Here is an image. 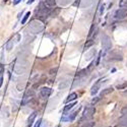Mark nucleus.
<instances>
[{
	"label": "nucleus",
	"mask_w": 127,
	"mask_h": 127,
	"mask_svg": "<svg viewBox=\"0 0 127 127\" xmlns=\"http://www.w3.org/2000/svg\"><path fill=\"white\" fill-rule=\"evenodd\" d=\"M50 8L48 6H46V4L44 2H41L39 4V6L37 7V10H36V15L40 19H46V17L50 14Z\"/></svg>",
	"instance_id": "1"
},
{
	"label": "nucleus",
	"mask_w": 127,
	"mask_h": 127,
	"mask_svg": "<svg viewBox=\"0 0 127 127\" xmlns=\"http://www.w3.org/2000/svg\"><path fill=\"white\" fill-rule=\"evenodd\" d=\"M95 113H96V109H95V107H88V108H85L83 113V115H81V117H80V119H79V122L89 121L94 117Z\"/></svg>",
	"instance_id": "2"
},
{
	"label": "nucleus",
	"mask_w": 127,
	"mask_h": 127,
	"mask_svg": "<svg viewBox=\"0 0 127 127\" xmlns=\"http://www.w3.org/2000/svg\"><path fill=\"white\" fill-rule=\"evenodd\" d=\"M29 30L33 34H39L44 30V25L40 20H32L29 25Z\"/></svg>",
	"instance_id": "3"
},
{
	"label": "nucleus",
	"mask_w": 127,
	"mask_h": 127,
	"mask_svg": "<svg viewBox=\"0 0 127 127\" xmlns=\"http://www.w3.org/2000/svg\"><path fill=\"white\" fill-rule=\"evenodd\" d=\"M101 44H102V47L104 49V51H110L112 49V41H111V38L109 37L108 35L106 34H103L102 37H101Z\"/></svg>",
	"instance_id": "4"
},
{
	"label": "nucleus",
	"mask_w": 127,
	"mask_h": 127,
	"mask_svg": "<svg viewBox=\"0 0 127 127\" xmlns=\"http://www.w3.org/2000/svg\"><path fill=\"white\" fill-rule=\"evenodd\" d=\"M33 97H34V90L33 89H26L24 97H22V100H21V106H25L26 104H29L32 101Z\"/></svg>",
	"instance_id": "5"
},
{
	"label": "nucleus",
	"mask_w": 127,
	"mask_h": 127,
	"mask_svg": "<svg viewBox=\"0 0 127 127\" xmlns=\"http://www.w3.org/2000/svg\"><path fill=\"white\" fill-rule=\"evenodd\" d=\"M114 17L116 19H123L127 17V8H119L114 13Z\"/></svg>",
	"instance_id": "6"
},
{
	"label": "nucleus",
	"mask_w": 127,
	"mask_h": 127,
	"mask_svg": "<svg viewBox=\"0 0 127 127\" xmlns=\"http://www.w3.org/2000/svg\"><path fill=\"white\" fill-rule=\"evenodd\" d=\"M52 94V89L50 88H47V87H44L40 89V96L42 97L43 99H48Z\"/></svg>",
	"instance_id": "7"
},
{
	"label": "nucleus",
	"mask_w": 127,
	"mask_h": 127,
	"mask_svg": "<svg viewBox=\"0 0 127 127\" xmlns=\"http://www.w3.org/2000/svg\"><path fill=\"white\" fill-rule=\"evenodd\" d=\"M104 83V80L103 79H99V80H97L96 83H95V84L92 87V89H90V95H96L98 92H99V89H100V88H101V84Z\"/></svg>",
	"instance_id": "8"
},
{
	"label": "nucleus",
	"mask_w": 127,
	"mask_h": 127,
	"mask_svg": "<svg viewBox=\"0 0 127 127\" xmlns=\"http://www.w3.org/2000/svg\"><path fill=\"white\" fill-rule=\"evenodd\" d=\"M78 112H79V109H78V110H76L75 112L71 113V114H69V115L64 114V116L62 117V121H73L75 119V117H76V115H77Z\"/></svg>",
	"instance_id": "9"
},
{
	"label": "nucleus",
	"mask_w": 127,
	"mask_h": 127,
	"mask_svg": "<svg viewBox=\"0 0 127 127\" xmlns=\"http://www.w3.org/2000/svg\"><path fill=\"white\" fill-rule=\"evenodd\" d=\"M116 127H127V114L122 115L119 118V123Z\"/></svg>",
	"instance_id": "10"
},
{
	"label": "nucleus",
	"mask_w": 127,
	"mask_h": 127,
	"mask_svg": "<svg viewBox=\"0 0 127 127\" xmlns=\"http://www.w3.org/2000/svg\"><path fill=\"white\" fill-rule=\"evenodd\" d=\"M36 117H37V112L32 113L30 117L28 118V121H26V127H32V125L34 124V122L36 120Z\"/></svg>",
	"instance_id": "11"
},
{
	"label": "nucleus",
	"mask_w": 127,
	"mask_h": 127,
	"mask_svg": "<svg viewBox=\"0 0 127 127\" xmlns=\"http://www.w3.org/2000/svg\"><path fill=\"white\" fill-rule=\"evenodd\" d=\"M117 52H113L110 54V58H109V60H116V61H121L122 59H123V57H122V54L118 53L116 54Z\"/></svg>",
	"instance_id": "12"
},
{
	"label": "nucleus",
	"mask_w": 127,
	"mask_h": 127,
	"mask_svg": "<svg viewBox=\"0 0 127 127\" xmlns=\"http://www.w3.org/2000/svg\"><path fill=\"white\" fill-rule=\"evenodd\" d=\"M113 90H114V89H113L112 87L104 89L102 90V92H101V95H100V97H105V96H107V95H109V94L113 93Z\"/></svg>",
	"instance_id": "13"
},
{
	"label": "nucleus",
	"mask_w": 127,
	"mask_h": 127,
	"mask_svg": "<svg viewBox=\"0 0 127 127\" xmlns=\"http://www.w3.org/2000/svg\"><path fill=\"white\" fill-rule=\"evenodd\" d=\"M76 98H77V95H76V93H71L70 95H68V97L66 98L65 103H70L72 101H75Z\"/></svg>",
	"instance_id": "14"
},
{
	"label": "nucleus",
	"mask_w": 127,
	"mask_h": 127,
	"mask_svg": "<svg viewBox=\"0 0 127 127\" xmlns=\"http://www.w3.org/2000/svg\"><path fill=\"white\" fill-rule=\"evenodd\" d=\"M13 39H10L9 41H7V43L5 44V48L7 51H11V50L13 49V45H14V42H13Z\"/></svg>",
	"instance_id": "15"
},
{
	"label": "nucleus",
	"mask_w": 127,
	"mask_h": 127,
	"mask_svg": "<svg viewBox=\"0 0 127 127\" xmlns=\"http://www.w3.org/2000/svg\"><path fill=\"white\" fill-rule=\"evenodd\" d=\"M76 105V103H69V104H67V105L64 107V109H63V112H64V113H66V112H68L69 110H71V109L72 108H73L74 106Z\"/></svg>",
	"instance_id": "16"
},
{
	"label": "nucleus",
	"mask_w": 127,
	"mask_h": 127,
	"mask_svg": "<svg viewBox=\"0 0 127 127\" xmlns=\"http://www.w3.org/2000/svg\"><path fill=\"white\" fill-rule=\"evenodd\" d=\"M95 54H96V50H92V51L87 54V56H85V60H88V61L90 60L93 57H95Z\"/></svg>",
	"instance_id": "17"
},
{
	"label": "nucleus",
	"mask_w": 127,
	"mask_h": 127,
	"mask_svg": "<svg viewBox=\"0 0 127 127\" xmlns=\"http://www.w3.org/2000/svg\"><path fill=\"white\" fill-rule=\"evenodd\" d=\"M69 85V81L68 80H64V81H62V83L59 84V89H66L67 87Z\"/></svg>",
	"instance_id": "18"
},
{
	"label": "nucleus",
	"mask_w": 127,
	"mask_h": 127,
	"mask_svg": "<svg viewBox=\"0 0 127 127\" xmlns=\"http://www.w3.org/2000/svg\"><path fill=\"white\" fill-rule=\"evenodd\" d=\"M3 73H4V66L1 65L0 66V88L3 83Z\"/></svg>",
	"instance_id": "19"
},
{
	"label": "nucleus",
	"mask_w": 127,
	"mask_h": 127,
	"mask_svg": "<svg viewBox=\"0 0 127 127\" xmlns=\"http://www.w3.org/2000/svg\"><path fill=\"white\" fill-rule=\"evenodd\" d=\"M94 44H95V40H88L87 43L84 44V50H87V49H89V47H92Z\"/></svg>",
	"instance_id": "20"
},
{
	"label": "nucleus",
	"mask_w": 127,
	"mask_h": 127,
	"mask_svg": "<svg viewBox=\"0 0 127 127\" xmlns=\"http://www.w3.org/2000/svg\"><path fill=\"white\" fill-rule=\"evenodd\" d=\"M31 16V12H26L25 14L24 15V17H22V19H21V24L22 25H25V22H26V20L29 19V17Z\"/></svg>",
	"instance_id": "21"
},
{
	"label": "nucleus",
	"mask_w": 127,
	"mask_h": 127,
	"mask_svg": "<svg viewBox=\"0 0 127 127\" xmlns=\"http://www.w3.org/2000/svg\"><path fill=\"white\" fill-rule=\"evenodd\" d=\"M81 127H95V122L89 120V121H87L85 123L81 126Z\"/></svg>",
	"instance_id": "22"
},
{
	"label": "nucleus",
	"mask_w": 127,
	"mask_h": 127,
	"mask_svg": "<svg viewBox=\"0 0 127 127\" xmlns=\"http://www.w3.org/2000/svg\"><path fill=\"white\" fill-rule=\"evenodd\" d=\"M117 89H124L127 88V81H124V83H119V84H117Z\"/></svg>",
	"instance_id": "23"
},
{
	"label": "nucleus",
	"mask_w": 127,
	"mask_h": 127,
	"mask_svg": "<svg viewBox=\"0 0 127 127\" xmlns=\"http://www.w3.org/2000/svg\"><path fill=\"white\" fill-rule=\"evenodd\" d=\"M45 3L48 6H54L56 4V0H45Z\"/></svg>",
	"instance_id": "24"
},
{
	"label": "nucleus",
	"mask_w": 127,
	"mask_h": 127,
	"mask_svg": "<svg viewBox=\"0 0 127 127\" xmlns=\"http://www.w3.org/2000/svg\"><path fill=\"white\" fill-rule=\"evenodd\" d=\"M96 29V24H93L92 26H90V30H89V37H90L93 34H94V30Z\"/></svg>",
	"instance_id": "25"
},
{
	"label": "nucleus",
	"mask_w": 127,
	"mask_h": 127,
	"mask_svg": "<svg viewBox=\"0 0 127 127\" xmlns=\"http://www.w3.org/2000/svg\"><path fill=\"white\" fill-rule=\"evenodd\" d=\"M101 57H102V51L99 53L98 55V58H97V61H96V66H98L100 64V60H101Z\"/></svg>",
	"instance_id": "26"
},
{
	"label": "nucleus",
	"mask_w": 127,
	"mask_h": 127,
	"mask_svg": "<svg viewBox=\"0 0 127 127\" xmlns=\"http://www.w3.org/2000/svg\"><path fill=\"white\" fill-rule=\"evenodd\" d=\"M121 114H122V115L127 114V106H124L123 108L121 109Z\"/></svg>",
	"instance_id": "27"
},
{
	"label": "nucleus",
	"mask_w": 127,
	"mask_h": 127,
	"mask_svg": "<svg viewBox=\"0 0 127 127\" xmlns=\"http://www.w3.org/2000/svg\"><path fill=\"white\" fill-rule=\"evenodd\" d=\"M104 10H105V5H104V4H102L101 7H100V14H101V15H103Z\"/></svg>",
	"instance_id": "28"
},
{
	"label": "nucleus",
	"mask_w": 127,
	"mask_h": 127,
	"mask_svg": "<svg viewBox=\"0 0 127 127\" xmlns=\"http://www.w3.org/2000/svg\"><path fill=\"white\" fill-rule=\"evenodd\" d=\"M41 123H42V119H39L37 122H36V124L34 127H40L41 126Z\"/></svg>",
	"instance_id": "29"
},
{
	"label": "nucleus",
	"mask_w": 127,
	"mask_h": 127,
	"mask_svg": "<svg viewBox=\"0 0 127 127\" xmlns=\"http://www.w3.org/2000/svg\"><path fill=\"white\" fill-rule=\"evenodd\" d=\"M100 100V97H96L95 99H93V101H92V104H96L98 101Z\"/></svg>",
	"instance_id": "30"
},
{
	"label": "nucleus",
	"mask_w": 127,
	"mask_h": 127,
	"mask_svg": "<svg viewBox=\"0 0 127 127\" xmlns=\"http://www.w3.org/2000/svg\"><path fill=\"white\" fill-rule=\"evenodd\" d=\"M79 4H80V0H76V1L73 3V5L77 7V6H79Z\"/></svg>",
	"instance_id": "31"
},
{
	"label": "nucleus",
	"mask_w": 127,
	"mask_h": 127,
	"mask_svg": "<svg viewBox=\"0 0 127 127\" xmlns=\"http://www.w3.org/2000/svg\"><path fill=\"white\" fill-rule=\"evenodd\" d=\"M20 1H21V0H14V1H13V4H14V5H16V4H19Z\"/></svg>",
	"instance_id": "32"
},
{
	"label": "nucleus",
	"mask_w": 127,
	"mask_h": 127,
	"mask_svg": "<svg viewBox=\"0 0 127 127\" xmlns=\"http://www.w3.org/2000/svg\"><path fill=\"white\" fill-rule=\"evenodd\" d=\"M35 2V0H28V2H26V3H28L29 4V5H30V4H32V3H34Z\"/></svg>",
	"instance_id": "33"
},
{
	"label": "nucleus",
	"mask_w": 127,
	"mask_h": 127,
	"mask_svg": "<svg viewBox=\"0 0 127 127\" xmlns=\"http://www.w3.org/2000/svg\"><path fill=\"white\" fill-rule=\"evenodd\" d=\"M125 5H126V6H127V1H126V2H125Z\"/></svg>",
	"instance_id": "34"
},
{
	"label": "nucleus",
	"mask_w": 127,
	"mask_h": 127,
	"mask_svg": "<svg viewBox=\"0 0 127 127\" xmlns=\"http://www.w3.org/2000/svg\"><path fill=\"white\" fill-rule=\"evenodd\" d=\"M109 127H110V126H109Z\"/></svg>",
	"instance_id": "35"
}]
</instances>
